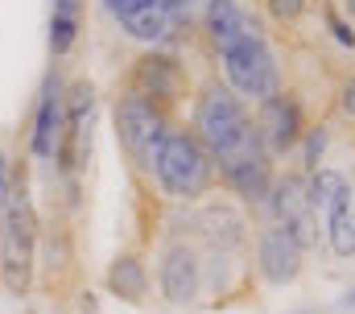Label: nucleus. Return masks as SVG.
Instances as JSON below:
<instances>
[{"instance_id": "f257e3e1", "label": "nucleus", "mask_w": 355, "mask_h": 314, "mask_svg": "<svg viewBox=\"0 0 355 314\" xmlns=\"http://www.w3.org/2000/svg\"><path fill=\"white\" fill-rule=\"evenodd\" d=\"M37 236H42V207L33 195V165L29 157H12L4 236H0V290L17 302L37 294Z\"/></svg>"}, {"instance_id": "f03ea898", "label": "nucleus", "mask_w": 355, "mask_h": 314, "mask_svg": "<svg viewBox=\"0 0 355 314\" xmlns=\"http://www.w3.org/2000/svg\"><path fill=\"white\" fill-rule=\"evenodd\" d=\"M202 149L211 154V161H232V157L257 154L265 149L252 124V108L223 83V78H202L190 95V124H186Z\"/></svg>"}, {"instance_id": "7ed1b4c3", "label": "nucleus", "mask_w": 355, "mask_h": 314, "mask_svg": "<svg viewBox=\"0 0 355 314\" xmlns=\"http://www.w3.org/2000/svg\"><path fill=\"white\" fill-rule=\"evenodd\" d=\"M149 186L174 207H194L207 195H215V186H219L215 161L186 124H174L166 133L162 149L153 157V170H149Z\"/></svg>"}, {"instance_id": "20e7f679", "label": "nucleus", "mask_w": 355, "mask_h": 314, "mask_svg": "<svg viewBox=\"0 0 355 314\" xmlns=\"http://www.w3.org/2000/svg\"><path fill=\"white\" fill-rule=\"evenodd\" d=\"M174 124H178V116L170 108H162V104H153V99H145L137 91H124L120 87L116 99H112V133H116V145H120V154L128 161V170L137 178H145V182H149L153 157H157L166 133Z\"/></svg>"}, {"instance_id": "39448f33", "label": "nucleus", "mask_w": 355, "mask_h": 314, "mask_svg": "<svg viewBox=\"0 0 355 314\" xmlns=\"http://www.w3.org/2000/svg\"><path fill=\"white\" fill-rule=\"evenodd\" d=\"M223 67V83L244 99V104H265L272 95L285 91V71L277 50L268 46V29L244 33L240 42H232L223 54H215Z\"/></svg>"}, {"instance_id": "423d86ee", "label": "nucleus", "mask_w": 355, "mask_h": 314, "mask_svg": "<svg viewBox=\"0 0 355 314\" xmlns=\"http://www.w3.org/2000/svg\"><path fill=\"white\" fill-rule=\"evenodd\" d=\"M157 302L174 314H190L202 306V248L182 232H166L157 240V269H153Z\"/></svg>"}, {"instance_id": "0eeeda50", "label": "nucleus", "mask_w": 355, "mask_h": 314, "mask_svg": "<svg viewBox=\"0 0 355 314\" xmlns=\"http://www.w3.org/2000/svg\"><path fill=\"white\" fill-rule=\"evenodd\" d=\"M83 286L79 265V236L75 224L58 211H42V236H37V290L50 302H71V294Z\"/></svg>"}, {"instance_id": "6e6552de", "label": "nucleus", "mask_w": 355, "mask_h": 314, "mask_svg": "<svg viewBox=\"0 0 355 314\" xmlns=\"http://www.w3.org/2000/svg\"><path fill=\"white\" fill-rule=\"evenodd\" d=\"M62 129H67V71H62V63H50L42 83H37L29 124H25V157H29V165L50 170L54 149L62 141Z\"/></svg>"}, {"instance_id": "1a4fd4ad", "label": "nucleus", "mask_w": 355, "mask_h": 314, "mask_svg": "<svg viewBox=\"0 0 355 314\" xmlns=\"http://www.w3.org/2000/svg\"><path fill=\"white\" fill-rule=\"evenodd\" d=\"M120 87H124V91H137V95H145V99L170 108V112H178V104L194 95V78H190L186 63L178 58L174 50H141V54L128 63Z\"/></svg>"}, {"instance_id": "9d476101", "label": "nucleus", "mask_w": 355, "mask_h": 314, "mask_svg": "<svg viewBox=\"0 0 355 314\" xmlns=\"http://www.w3.org/2000/svg\"><path fill=\"white\" fill-rule=\"evenodd\" d=\"M190 240L198 248L244 252L252 244V211L227 195H207L202 203L190 207Z\"/></svg>"}, {"instance_id": "9b49d317", "label": "nucleus", "mask_w": 355, "mask_h": 314, "mask_svg": "<svg viewBox=\"0 0 355 314\" xmlns=\"http://www.w3.org/2000/svg\"><path fill=\"white\" fill-rule=\"evenodd\" d=\"M248 265H252V277L265 281L268 290H285V286H297L302 281L306 252H302V244L285 232L281 224H257Z\"/></svg>"}, {"instance_id": "f8f14e48", "label": "nucleus", "mask_w": 355, "mask_h": 314, "mask_svg": "<svg viewBox=\"0 0 355 314\" xmlns=\"http://www.w3.org/2000/svg\"><path fill=\"white\" fill-rule=\"evenodd\" d=\"M252 124H257V137H261L265 154L272 161H281V157H289L297 149V141L306 133V108L293 91H281V95L252 108Z\"/></svg>"}, {"instance_id": "ddd939ff", "label": "nucleus", "mask_w": 355, "mask_h": 314, "mask_svg": "<svg viewBox=\"0 0 355 314\" xmlns=\"http://www.w3.org/2000/svg\"><path fill=\"white\" fill-rule=\"evenodd\" d=\"M215 178H219V190L227 199H236L240 207H248L252 215L265 207L268 190H272V178H277V161L257 149V154L232 157V161H219L215 165Z\"/></svg>"}, {"instance_id": "4468645a", "label": "nucleus", "mask_w": 355, "mask_h": 314, "mask_svg": "<svg viewBox=\"0 0 355 314\" xmlns=\"http://www.w3.org/2000/svg\"><path fill=\"white\" fill-rule=\"evenodd\" d=\"M252 286V265L244 252L202 248V306H227Z\"/></svg>"}, {"instance_id": "2eb2a0df", "label": "nucleus", "mask_w": 355, "mask_h": 314, "mask_svg": "<svg viewBox=\"0 0 355 314\" xmlns=\"http://www.w3.org/2000/svg\"><path fill=\"white\" fill-rule=\"evenodd\" d=\"M265 29V21L257 13H248L240 0H207L198 13V33L211 46V54H223L232 42H240L244 33Z\"/></svg>"}, {"instance_id": "dca6fc26", "label": "nucleus", "mask_w": 355, "mask_h": 314, "mask_svg": "<svg viewBox=\"0 0 355 314\" xmlns=\"http://www.w3.org/2000/svg\"><path fill=\"white\" fill-rule=\"evenodd\" d=\"M103 294H112L124 306H149L153 273H149V261H145L141 248H120L107 261V269H103Z\"/></svg>"}, {"instance_id": "f3484780", "label": "nucleus", "mask_w": 355, "mask_h": 314, "mask_svg": "<svg viewBox=\"0 0 355 314\" xmlns=\"http://www.w3.org/2000/svg\"><path fill=\"white\" fill-rule=\"evenodd\" d=\"M257 215H261V224H281V228L314 215L310 211V199H306V174L302 170H277L272 190H268L265 207Z\"/></svg>"}, {"instance_id": "a211bd4d", "label": "nucleus", "mask_w": 355, "mask_h": 314, "mask_svg": "<svg viewBox=\"0 0 355 314\" xmlns=\"http://www.w3.org/2000/svg\"><path fill=\"white\" fill-rule=\"evenodd\" d=\"M352 195V178L335 165H318L314 174H306V199H310V211L318 220H327L343 199Z\"/></svg>"}, {"instance_id": "6ab92c4d", "label": "nucleus", "mask_w": 355, "mask_h": 314, "mask_svg": "<svg viewBox=\"0 0 355 314\" xmlns=\"http://www.w3.org/2000/svg\"><path fill=\"white\" fill-rule=\"evenodd\" d=\"M322 236H327V248L331 256L339 261H355V190L322 220Z\"/></svg>"}, {"instance_id": "aec40b11", "label": "nucleus", "mask_w": 355, "mask_h": 314, "mask_svg": "<svg viewBox=\"0 0 355 314\" xmlns=\"http://www.w3.org/2000/svg\"><path fill=\"white\" fill-rule=\"evenodd\" d=\"M79 38H83V21L50 13V21H46V50H50V63H67V58L75 54Z\"/></svg>"}, {"instance_id": "412c9836", "label": "nucleus", "mask_w": 355, "mask_h": 314, "mask_svg": "<svg viewBox=\"0 0 355 314\" xmlns=\"http://www.w3.org/2000/svg\"><path fill=\"white\" fill-rule=\"evenodd\" d=\"M327 149H331V124H306V133H302V141H297V165L293 170H302V174H314L322 161H327Z\"/></svg>"}, {"instance_id": "4be33fe9", "label": "nucleus", "mask_w": 355, "mask_h": 314, "mask_svg": "<svg viewBox=\"0 0 355 314\" xmlns=\"http://www.w3.org/2000/svg\"><path fill=\"white\" fill-rule=\"evenodd\" d=\"M318 13H322V21H327L331 38H335L343 50H355V29H352V21L339 13V4H335V0H318Z\"/></svg>"}, {"instance_id": "5701e85b", "label": "nucleus", "mask_w": 355, "mask_h": 314, "mask_svg": "<svg viewBox=\"0 0 355 314\" xmlns=\"http://www.w3.org/2000/svg\"><path fill=\"white\" fill-rule=\"evenodd\" d=\"M261 8H265V17L272 25H297L306 17L310 0H261Z\"/></svg>"}, {"instance_id": "b1692460", "label": "nucleus", "mask_w": 355, "mask_h": 314, "mask_svg": "<svg viewBox=\"0 0 355 314\" xmlns=\"http://www.w3.org/2000/svg\"><path fill=\"white\" fill-rule=\"evenodd\" d=\"M153 4H162V8L174 17L178 29H190V25L198 21V13H202V4H207V0H153Z\"/></svg>"}, {"instance_id": "393cba45", "label": "nucleus", "mask_w": 355, "mask_h": 314, "mask_svg": "<svg viewBox=\"0 0 355 314\" xmlns=\"http://www.w3.org/2000/svg\"><path fill=\"white\" fill-rule=\"evenodd\" d=\"M71 314H99V290H91L87 281L71 294Z\"/></svg>"}, {"instance_id": "a878e982", "label": "nucleus", "mask_w": 355, "mask_h": 314, "mask_svg": "<svg viewBox=\"0 0 355 314\" xmlns=\"http://www.w3.org/2000/svg\"><path fill=\"white\" fill-rule=\"evenodd\" d=\"M335 104H339V116L355 120V75H347L343 83H339V91H335Z\"/></svg>"}, {"instance_id": "bb28decb", "label": "nucleus", "mask_w": 355, "mask_h": 314, "mask_svg": "<svg viewBox=\"0 0 355 314\" xmlns=\"http://www.w3.org/2000/svg\"><path fill=\"white\" fill-rule=\"evenodd\" d=\"M145 4H153V0H99V8H103L112 21H120V17H128V13H137V8H145Z\"/></svg>"}, {"instance_id": "cd10ccee", "label": "nucleus", "mask_w": 355, "mask_h": 314, "mask_svg": "<svg viewBox=\"0 0 355 314\" xmlns=\"http://www.w3.org/2000/svg\"><path fill=\"white\" fill-rule=\"evenodd\" d=\"M50 13H58V17H75V21H83V13H87V0H50Z\"/></svg>"}, {"instance_id": "c85d7f7f", "label": "nucleus", "mask_w": 355, "mask_h": 314, "mask_svg": "<svg viewBox=\"0 0 355 314\" xmlns=\"http://www.w3.org/2000/svg\"><path fill=\"white\" fill-rule=\"evenodd\" d=\"M8 170H12V154H8V145L0 141V178H8Z\"/></svg>"}, {"instance_id": "c756f323", "label": "nucleus", "mask_w": 355, "mask_h": 314, "mask_svg": "<svg viewBox=\"0 0 355 314\" xmlns=\"http://www.w3.org/2000/svg\"><path fill=\"white\" fill-rule=\"evenodd\" d=\"M4 199H8V178H0V236H4Z\"/></svg>"}, {"instance_id": "7c9ffc66", "label": "nucleus", "mask_w": 355, "mask_h": 314, "mask_svg": "<svg viewBox=\"0 0 355 314\" xmlns=\"http://www.w3.org/2000/svg\"><path fill=\"white\" fill-rule=\"evenodd\" d=\"M339 306H343V311H355V286L343 294V298H339Z\"/></svg>"}, {"instance_id": "2f4dec72", "label": "nucleus", "mask_w": 355, "mask_h": 314, "mask_svg": "<svg viewBox=\"0 0 355 314\" xmlns=\"http://www.w3.org/2000/svg\"><path fill=\"white\" fill-rule=\"evenodd\" d=\"M343 8H347V21H355V0H343Z\"/></svg>"}, {"instance_id": "473e14b6", "label": "nucleus", "mask_w": 355, "mask_h": 314, "mask_svg": "<svg viewBox=\"0 0 355 314\" xmlns=\"http://www.w3.org/2000/svg\"><path fill=\"white\" fill-rule=\"evenodd\" d=\"M297 314H314V311H297Z\"/></svg>"}]
</instances>
